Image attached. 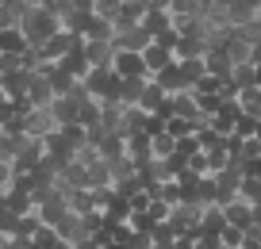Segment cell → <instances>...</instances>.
<instances>
[{"label": "cell", "mask_w": 261, "mask_h": 249, "mask_svg": "<svg viewBox=\"0 0 261 249\" xmlns=\"http://www.w3.org/2000/svg\"><path fill=\"white\" fill-rule=\"evenodd\" d=\"M19 31H23L27 46L42 54V50H46V42L62 31V19L50 16V12H42V8H27L23 16H19Z\"/></svg>", "instance_id": "6da1fadb"}, {"label": "cell", "mask_w": 261, "mask_h": 249, "mask_svg": "<svg viewBox=\"0 0 261 249\" xmlns=\"http://www.w3.org/2000/svg\"><path fill=\"white\" fill-rule=\"evenodd\" d=\"M35 211H39V223H42V226H58L65 215H73V211H69V192L54 184V192H50Z\"/></svg>", "instance_id": "7a4b0ae2"}, {"label": "cell", "mask_w": 261, "mask_h": 249, "mask_svg": "<svg viewBox=\"0 0 261 249\" xmlns=\"http://www.w3.org/2000/svg\"><path fill=\"white\" fill-rule=\"evenodd\" d=\"M238 188H242V165L238 161H230L223 173H215V203H230V200H238Z\"/></svg>", "instance_id": "3957f363"}, {"label": "cell", "mask_w": 261, "mask_h": 249, "mask_svg": "<svg viewBox=\"0 0 261 249\" xmlns=\"http://www.w3.org/2000/svg\"><path fill=\"white\" fill-rule=\"evenodd\" d=\"M223 16H227L230 31H242V27H250V23L261 19V8L250 4V0H227V4H223Z\"/></svg>", "instance_id": "277c9868"}, {"label": "cell", "mask_w": 261, "mask_h": 249, "mask_svg": "<svg viewBox=\"0 0 261 249\" xmlns=\"http://www.w3.org/2000/svg\"><path fill=\"white\" fill-rule=\"evenodd\" d=\"M54 100H58V92H54V85H50V77H39V73H31V85H27V107H39V112H46Z\"/></svg>", "instance_id": "5b68a950"}, {"label": "cell", "mask_w": 261, "mask_h": 249, "mask_svg": "<svg viewBox=\"0 0 261 249\" xmlns=\"http://www.w3.org/2000/svg\"><path fill=\"white\" fill-rule=\"evenodd\" d=\"M85 62L89 69H112V58H115V42H100V39H85Z\"/></svg>", "instance_id": "8992f818"}, {"label": "cell", "mask_w": 261, "mask_h": 249, "mask_svg": "<svg viewBox=\"0 0 261 249\" xmlns=\"http://www.w3.org/2000/svg\"><path fill=\"white\" fill-rule=\"evenodd\" d=\"M92 150H96V157H100V161L115 165V161L127 157V138H123V134H100L96 142H92Z\"/></svg>", "instance_id": "52a82bcc"}, {"label": "cell", "mask_w": 261, "mask_h": 249, "mask_svg": "<svg viewBox=\"0 0 261 249\" xmlns=\"http://www.w3.org/2000/svg\"><path fill=\"white\" fill-rule=\"evenodd\" d=\"M223 223L234 226V230H253V203H246V200L223 203Z\"/></svg>", "instance_id": "ba28073f"}, {"label": "cell", "mask_w": 261, "mask_h": 249, "mask_svg": "<svg viewBox=\"0 0 261 249\" xmlns=\"http://www.w3.org/2000/svg\"><path fill=\"white\" fill-rule=\"evenodd\" d=\"M154 46V35L146 31V27H130V31H123L119 39H115V50H130V54H146V50Z\"/></svg>", "instance_id": "9c48e42d"}, {"label": "cell", "mask_w": 261, "mask_h": 249, "mask_svg": "<svg viewBox=\"0 0 261 249\" xmlns=\"http://www.w3.org/2000/svg\"><path fill=\"white\" fill-rule=\"evenodd\" d=\"M112 69L119 73V77H146V80H150L146 62H142V54H130V50H115V58H112Z\"/></svg>", "instance_id": "30bf717a"}, {"label": "cell", "mask_w": 261, "mask_h": 249, "mask_svg": "<svg viewBox=\"0 0 261 249\" xmlns=\"http://www.w3.org/2000/svg\"><path fill=\"white\" fill-rule=\"evenodd\" d=\"M81 42H85L81 35H73V31H65V27H62V31H58L54 39L46 42V50H42V58H50V62H62V58L69 54V50H77V46H81Z\"/></svg>", "instance_id": "8fae6325"}, {"label": "cell", "mask_w": 261, "mask_h": 249, "mask_svg": "<svg viewBox=\"0 0 261 249\" xmlns=\"http://www.w3.org/2000/svg\"><path fill=\"white\" fill-rule=\"evenodd\" d=\"M204 69H207V77H215V80H230V58H227V50L223 46H207L204 50Z\"/></svg>", "instance_id": "7c38bea8"}, {"label": "cell", "mask_w": 261, "mask_h": 249, "mask_svg": "<svg viewBox=\"0 0 261 249\" xmlns=\"http://www.w3.org/2000/svg\"><path fill=\"white\" fill-rule=\"evenodd\" d=\"M77 112H81V100H73V96H58L50 104V115H54L58 127H77Z\"/></svg>", "instance_id": "4fadbf2b"}, {"label": "cell", "mask_w": 261, "mask_h": 249, "mask_svg": "<svg viewBox=\"0 0 261 249\" xmlns=\"http://www.w3.org/2000/svg\"><path fill=\"white\" fill-rule=\"evenodd\" d=\"M4 200H8V211H12V215H19V218H23V215H35V196L27 192V188H16V184H12L8 192H4Z\"/></svg>", "instance_id": "5bb4252c"}, {"label": "cell", "mask_w": 261, "mask_h": 249, "mask_svg": "<svg viewBox=\"0 0 261 249\" xmlns=\"http://www.w3.org/2000/svg\"><path fill=\"white\" fill-rule=\"evenodd\" d=\"M142 62H146V73H150V80H154V77H162V73L169 69V65H177V62H173V54H169V50H162L158 42L146 50V54H142Z\"/></svg>", "instance_id": "9a60e30c"}, {"label": "cell", "mask_w": 261, "mask_h": 249, "mask_svg": "<svg viewBox=\"0 0 261 249\" xmlns=\"http://www.w3.org/2000/svg\"><path fill=\"white\" fill-rule=\"evenodd\" d=\"M207 42L196 39V35H180L177 39V50H173V62H192V58H204Z\"/></svg>", "instance_id": "2e32d148"}, {"label": "cell", "mask_w": 261, "mask_h": 249, "mask_svg": "<svg viewBox=\"0 0 261 249\" xmlns=\"http://www.w3.org/2000/svg\"><path fill=\"white\" fill-rule=\"evenodd\" d=\"M227 58H230V65H250V58H253V46L242 39L238 31H230V39H227Z\"/></svg>", "instance_id": "e0dca14e"}, {"label": "cell", "mask_w": 261, "mask_h": 249, "mask_svg": "<svg viewBox=\"0 0 261 249\" xmlns=\"http://www.w3.org/2000/svg\"><path fill=\"white\" fill-rule=\"evenodd\" d=\"M142 92H146V77H123V92H119V104H123V107H139Z\"/></svg>", "instance_id": "ac0fdd59"}, {"label": "cell", "mask_w": 261, "mask_h": 249, "mask_svg": "<svg viewBox=\"0 0 261 249\" xmlns=\"http://www.w3.org/2000/svg\"><path fill=\"white\" fill-rule=\"evenodd\" d=\"M169 107H173V115H180V119H188V123H196V119H200V112H196V96H192V89H188V92H177V96L169 100Z\"/></svg>", "instance_id": "d6986e66"}, {"label": "cell", "mask_w": 261, "mask_h": 249, "mask_svg": "<svg viewBox=\"0 0 261 249\" xmlns=\"http://www.w3.org/2000/svg\"><path fill=\"white\" fill-rule=\"evenodd\" d=\"M0 50H4V54L23 58L31 46H27V39H23V31H19V27H12V31H0Z\"/></svg>", "instance_id": "ffe728a7"}, {"label": "cell", "mask_w": 261, "mask_h": 249, "mask_svg": "<svg viewBox=\"0 0 261 249\" xmlns=\"http://www.w3.org/2000/svg\"><path fill=\"white\" fill-rule=\"evenodd\" d=\"M81 46H85V42H81ZM81 46H77V50H69V54H65L62 62H58L65 73H73L77 80H85V77H89V62H85V50H81Z\"/></svg>", "instance_id": "44dd1931"}, {"label": "cell", "mask_w": 261, "mask_h": 249, "mask_svg": "<svg viewBox=\"0 0 261 249\" xmlns=\"http://www.w3.org/2000/svg\"><path fill=\"white\" fill-rule=\"evenodd\" d=\"M142 27L158 39L162 31H169V27H173V16H169V12H158V8H146V12H142Z\"/></svg>", "instance_id": "7402d4cb"}, {"label": "cell", "mask_w": 261, "mask_h": 249, "mask_svg": "<svg viewBox=\"0 0 261 249\" xmlns=\"http://www.w3.org/2000/svg\"><path fill=\"white\" fill-rule=\"evenodd\" d=\"M158 85H162L165 92H169V96H177V92H188V80H185V73L177 69V65H169V69L162 73V77H154Z\"/></svg>", "instance_id": "603a6c76"}, {"label": "cell", "mask_w": 261, "mask_h": 249, "mask_svg": "<svg viewBox=\"0 0 261 249\" xmlns=\"http://www.w3.org/2000/svg\"><path fill=\"white\" fill-rule=\"evenodd\" d=\"M89 184H92V192H96V188H112V165H108V161H92L89 165Z\"/></svg>", "instance_id": "cb8c5ba5"}, {"label": "cell", "mask_w": 261, "mask_h": 249, "mask_svg": "<svg viewBox=\"0 0 261 249\" xmlns=\"http://www.w3.org/2000/svg\"><path fill=\"white\" fill-rule=\"evenodd\" d=\"M50 85H54V92H58V96H69V92H73L77 85H81V80H77L73 73H65L62 65H58V69L50 73Z\"/></svg>", "instance_id": "d4e9b609"}, {"label": "cell", "mask_w": 261, "mask_h": 249, "mask_svg": "<svg viewBox=\"0 0 261 249\" xmlns=\"http://www.w3.org/2000/svg\"><path fill=\"white\" fill-rule=\"evenodd\" d=\"M69 211H73V215H81V218L96 211V200H92L89 188H85V192H69Z\"/></svg>", "instance_id": "484cf974"}, {"label": "cell", "mask_w": 261, "mask_h": 249, "mask_svg": "<svg viewBox=\"0 0 261 249\" xmlns=\"http://www.w3.org/2000/svg\"><path fill=\"white\" fill-rule=\"evenodd\" d=\"M230 85H234L238 92L257 89V80H253V62H250V65H234V69H230Z\"/></svg>", "instance_id": "4316f807"}, {"label": "cell", "mask_w": 261, "mask_h": 249, "mask_svg": "<svg viewBox=\"0 0 261 249\" xmlns=\"http://www.w3.org/2000/svg\"><path fill=\"white\" fill-rule=\"evenodd\" d=\"M150 150H154V157L169 161L173 153H177V138H169V134L162 130V134H154V138H150Z\"/></svg>", "instance_id": "83f0119b"}, {"label": "cell", "mask_w": 261, "mask_h": 249, "mask_svg": "<svg viewBox=\"0 0 261 249\" xmlns=\"http://www.w3.org/2000/svg\"><path fill=\"white\" fill-rule=\"evenodd\" d=\"M177 69L185 73L188 89H192L196 80H204V77H207V69H204V58H192V62H177Z\"/></svg>", "instance_id": "f1b7e54d"}, {"label": "cell", "mask_w": 261, "mask_h": 249, "mask_svg": "<svg viewBox=\"0 0 261 249\" xmlns=\"http://www.w3.org/2000/svg\"><path fill=\"white\" fill-rule=\"evenodd\" d=\"M19 16H23V8H19L16 0L0 4V31H12V27H19Z\"/></svg>", "instance_id": "f546056e"}, {"label": "cell", "mask_w": 261, "mask_h": 249, "mask_svg": "<svg viewBox=\"0 0 261 249\" xmlns=\"http://www.w3.org/2000/svg\"><path fill=\"white\" fill-rule=\"evenodd\" d=\"M165 134L180 142V138H188V134H192V123H188V119H180V115H169V119H165Z\"/></svg>", "instance_id": "4dcf8cb0"}, {"label": "cell", "mask_w": 261, "mask_h": 249, "mask_svg": "<svg viewBox=\"0 0 261 249\" xmlns=\"http://www.w3.org/2000/svg\"><path fill=\"white\" fill-rule=\"evenodd\" d=\"M169 203H162V200H150V207H146V218H150V223H154V226H162V223H169Z\"/></svg>", "instance_id": "1f68e13d"}, {"label": "cell", "mask_w": 261, "mask_h": 249, "mask_svg": "<svg viewBox=\"0 0 261 249\" xmlns=\"http://www.w3.org/2000/svg\"><path fill=\"white\" fill-rule=\"evenodd\" d=\"M253 161H261V142L257 138H246L242 153H238V165H253Z\"/></svg>", "instance_id": "d6a6232c"}, {"label": "cell", "mask_w": 261, "mask_h": 249, "mask_svg": "<svg viewBox=\"0 0 261 249\" xmlns=\"http://www.w3.org/2000/svg\"><path fill=\"white\" fill-rule=\"evenodd\" d=\"M238 200H246V203H257V200H261V180H253V177H242V188H238Z\"/></svg>", "instance_id": "836d02e7"}, {"label": "cell", "mask_w": 261, "mask_h": 249, "mask_svg": "<svg viewBox=\"0 0 261 249\" xmlns=\"http://www.w3.org/2000/svg\"><path fill=\"white\" fill-rule=\"evenodd\" d=\"M242 238H246V230L223 226V234H219V245H223V249H242Z\"/></svg>", "instance_id": "e575fe53"}, {"label": "cell", "mask_w": 261, "mask_h": 249, "mask_svg": "<svg viewBox=\"0 0 261 249\" xmlns=\"http://www.w3.org/2000/svg\"><path fill=\"white\" fill-rule=\"evenodd\" d=\"M31 241H35V245H42V249H54L62 238H58V230H54V226H39V234H35Z\"/></svg>", "instance_id": "d590c367"}, {"label": "cell", "mask_w": 261, "mask_h": 249, "mask_svg": "<svg viewBox=\"0 0 261 249\" xmlns=\"http://www.w3.org/2000/svg\"><path fill=\"white\" fill-rule=\"evenodd\" d=\"M123 4L127 0H96V16H104V19H115L123 12Z\"/></svg>", "instance_id": "8d00e7d4"}, {"label": "cell", "mask_w": 261, "mask_h": 249, "mask_svg": "<svg viewBox=\"0 0 261 249\" xmlns=\"http://www.w3.org/2000/svg\"><path fill=\"white\" fill-rule=\"evenodd\" d=\"M39 8L50 12V16H58V19H65L69 16V0H39Z\"/></svg>", "instance_id": "74e56055"}, {"label": "cell", "mask_w": 261, "mask_h": 249, "mask_svg": "<svg viewBox=\"0 0 261 249\" xmlns=\"http://www.w3.org/2000/svg\"><path fill=\"white\" fill-rule=\"evenodd\" d=\"M12 157H16V134L0 130V161H12Z\"/></svg>", "instance_id": "f35d334b"}, {"label": "cell", "mask_w": 261, "mask_h": 249, "mask_svg": "<svg viewBox=\"0 0 261 249\" xmlns=\"http://www.w3.org/2000/svg\"><path fill=\"white\" fill-rule=\"evenodd\" d=\"M123 249H154V238H150V230H135Z\"/></svg>", "instance_id": "ab89813d"}, {"label": "cell", "mask_w": 261, "mask_h": 249, "mask_svg": "<svg viewBox=\"0 0 261 249\" xmlns=\"http://www.w3.org/2000/svg\"><path fill=\"white\" fill-rule=\"evenodd\" d=\"M73 16H96V0H69Z\"/></svg>", "instance_id": "60d3db41"}, {"label": "cell", "mask_w": 261, "mask_h": 249, "mask_svg": "<svg viewBox=\"0 0 261 249\" xmlns=\"http://www.w3.org/2000/svg\"><path fill=\"white\" fill-rule=\"evenodd\" d=\"M12 184H16L12 180V161H0V192H8Z\"/></svg>", "instance_id": "b9f144b4"}, {"label": "cell", "mask_w": 261, "mask_h": 249, "mask_svg": "<svg viewBox=\"0 0 261 249\" xmlns=\"http://www.w3.org/2000/svg\"><path fill=\"white\" fill-rule=\"evenodd\" d=\"M4 249H31V238H4Z\"/></svg>", "instance_id": "7bdbcfd3"}, {"label": "cell", "mask_w": 261, "mask_h": 249, "mask_svg": "<svg viewBox=\"0 0 261 249\" xmlns=\"http://www.w3.org/2000/svg\"><path fill=\"white\" fill-rule=\"evenodd\" d=\"M250 62H253V65H261V42L253 46V58H250Z\"/></svg>", "instance_id": "ee69618b"}, {"label": "cell", "mask_w": 261, "mask_h": 249, "mask_svg": "<svg viewBox=\"0 0 261 249\" xmlns=\"http://www.w3.org/2000/svg\"><path fill=\"white\" fill-rule=\"evenodd\" d=\"M253 80H257V89H261V65H253Z\"/></svg>", "instance_id": "f6af8a7d"}, {"label": "cell", "mask_w": 261, "mask_h": 249, "mask_svg": "<svg viewBox=\"0 0 261 249\" xmlns=\"http://www.w3.org/2000/svg\"><path fill=\"white\" fill-rule=\"evenodd\" d=\"M253 138H257V142H261V123H257V134H253Z\"/></svg>", "instance_id": "bcb514c9"}, {"label": "cell", "mask_w": 261, "mask_h": 249, "mask_svg": "<svg viewBox=\"0 0 261 249\" xmlns=\"http://www.w3.org/2000/svg\"><path fill=\"white\" fill-rule=\"evenodd\" d=\"M0 104H4V89H0Z\"/></svg>", "instance_id": "7dc6e473"}, {"label": "cell", "mask_w": 261, "mask_h": 249, "mask_svg": "<svg viewBox=\"0 0 261 249\" xmlns=\"http://www.w3.org/2000/svg\"><path fill=\"white\" fill-rule=\"evenodd\" d=\"M31 249H42V245H35V241H31Z\"/></svg>", "instance_id": "c3c4849f"}, {"label": "cell", "mask_w": 261, "mask_h": 249, "mask_svg": "<svg viewBox=\"0 0 261 249\" xmlns=\"http://www.w3.org/2000/svg\"><path fill=\"white\" fill-rule=\"evenodd\" d=\"M0 4H8V0H0Z\"/></svg>", "instance_id": "681fc988"}, {"label": "cell", "mask_w": 261, "mask_h": 249, "mask_svg": "<svg viewBox=\"0 0 261 249\" xmlns=\"http://www.w3.org/2000/svg\"><path fill=\"white\" fill-rule=\"evenodd\" d=\"M0 54H4V50H0Z\"/></svg>", "instance_id": "f907efd6"}]
</instances>
